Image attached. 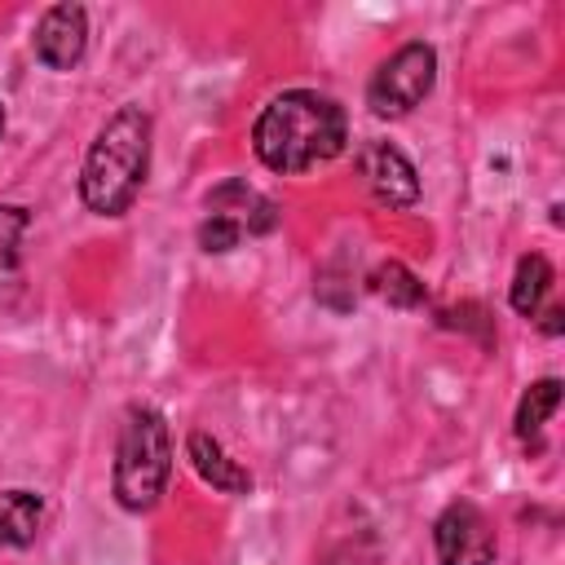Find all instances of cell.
I'll use <instances>...</instances> for the list:
<instances>
[{
	"label": "cell",
	"mask_w": 565,
	"mask_h": 565,
	"mask_svg": "<svg viewBox=\"0 0 565 565\" xmlns=\"http://www.w3.org/2000/svg\"><path fill=\"white\" fill-rule=\"evenodd\" d=\"M150 168V115L141 106H119L93 137L79 172V199L97 216H119L132 207Z\"/></svg>",
	"instance_id": "2"
},
{
	"label": "cell",
	"mask_w": 565,
	"mask_h": 565,
	"mask_svg": "<svg viewBox=\"0 0 565 565\" xmlns=\"http://www.w3.org/2000/svg\"><path fill=\"white\" fill-rule=\"evenodd\" d=\"M433 79H437V53L428 44H402L375 75H371V88H366V102L375 115H406L415 110L428 93H433Z\"/></svg>",
	"instance_id": "4"
},
{
	"label": "cell",
	"mask_w": 565,
	"mask_h": 565,
	"mask_svg": "<svg viewBox=\"0 0 565 565\" xmlns=\"http://www.w3.org/2000/svg\"><path fill=\"white\" fill-rule=\"evenodd\" d=\"M26 230L22 207H0V291L18 282V238Z\"/></svg>",
	"instance_id": "14"
},
{
	"label": "cell",
	"mask_w": 565,
	"mask_h": 565,
	"mask_svg": "<svg viewBox=\"0 0 565 565\" xmlns=\"http://www.w3.org/2000/svg\"><path fill=\"white\" fill-rule=\"evenodd\" d=\"M172 472V446H168V424L150 406H132L119 428L115 446V499L128 512H146L159 503L163 486Z\"/></svg>",
	"instance_id": "3"
},
{
	"label": "cell",
	"mask_w": 565,
	"mask_h": 565,
	"mask_svg": "<svg viewBox=\"0 0 565 565\" xmlns=\"http://www.w3.org/2000/svg\"><path fill=\"white\" fill-rule=\"evenodd\" d=\"M556 402H561V384H556V380L530 384V393H525L521 406H516V437H521V441L539 437V428L547 424V415L556 411Z\"/></svg>",
	"instance_id": "12"
},
{
	"label": "cell",
	"mask_w": 565,
	"mask_h": 565,
	"mask_svg": "<svg viewBox=\"0 0 565 565\" xmlns=\"http://www.w3.org/2000/svg\"><path fill=\"white\" fill-rule=\"evenodd\" d=\"M349 141L344 110L313 93V88H291L274 97L252 128V146L265 168L274 172H309L327 159H335Z\"/></svg>",
	"instance_id": "1"
},
{
	"label": "cell",
	"mask_w": 565,
	"mask_h": 565,
	"mask_svg": "<svg viewBox=\"0 0 565 565\" xmlns=\"http://www.w3.org/2000/svg\"><path fill=\"white\" fill-rule=\"evenodd\" d=\"M371 287H375L388 305H397V309H415V305H424V282H419L406 265H397V260L380 265V269L371 274Z\"/></svg>",
	"instance_id": "13"
},
{
	"label": "cell",
	"mask_w": 565,
	"mask_h": 565,
	"mask_svg": "<svg viewBox=\"0 0 565 565\" xmlns=\"http://www.w3.org/2000/svg\"><path fill=\"white\" fill-rule=\"evenodd\" d=\"M88 49V13L79 4H53L44 9L35 26V57L49 71H71Z\"/></svg>",
	"instance_id": "7"
},
{
	"label": "cell",
	"mask_w": 565,
	"mask_h": 565,
	"mask_svg": "<svg viewBox=\"0 0 565 565\" xmlns=\"http://www.w3.org/2000/svg\"><path fill=\"white\" fill-rule=\"evenodd\" d=\"M433 543L441 565H494V530L472 503H450L433 525Z\"/></svg>",
	"instance_id": "5"
},
{
	"label": "cell",
	"mask_w": 565,
	"mask_h": 565,
	"mask_svg": "<svg viewBox=\"0 0 565 565\" xmlns=\"http://www.w3.org/2000/svg\"><path fill=\"white\" fill-rule=\"evenodd\" d=\"M547 291H552V265L543 256H521L516 278H512V309L525 313V318H534Z\"/></svg>",
	"instance_id": "11"
},
{
	"label": "cell",
	"mask_w": 565,
	"mask_h": 565,
	"mask_svg": "<svg viewBox=\"0 0 565 565\" xmlns=\"http://www.w3.org/2000/svg\"><path fill=\"white\" fill-rule=\"evenodd\" d=\"M358 172L384 207H411L419 199V177H415L411 159L388 141H366L358 150Z\"/></svg>",
	"instance_id": "6"
},
{
	"label": "cell",
	"mask_w": 565,
	"mask_h": 565,
	"mask_svg": "<svg viewBox=\"0 0 565 565\" xmlns=\"http://www.w3.org/2000/svg\"><path fill=\"white\" fill-rule=\"evenodd\" d=\"M190 463H194V472H199L207 486H216V490H230V494L252 490V477H247V472L221 450V441L207 437V433H190Z\"/></svg>",
	"instance_id": "9"
},
{
	"label": "cell",
	"mask_w": 565,
	"mask_h": 565,
	"mask_svg": "<svg viewBox=\"0 0 565 565\" xmlns=\"http://www.w3.org/2000/svg\"><path fill=\"white\" fill-rule=\"evenodd\" d=\"M207 216H221V221H230L238 234H265V230H274V203L269 199H260L252 185H243V181H230V185H221L212 199H207Z\"/></svg>",
	"instance_id": "8"
},
{
	"label": "cell",
	"mask_w": 565,
	"mask_h": 565,
	"mask_svg": "<svg viewBox=\"0 0 565 565\" xmlns=\"http://www.w3.org/2000/svg\"><path fill=\"white\" fill-rule=\"evenodd\" d=\"M0 137H4V106H0Z\"/></svg>",
	"instance_id": "15"
},
{
	"label": "cell",
	"mask_w": 565,
	"mask_h": 565,
	"mask_svg": "<svg viewBox=\"0 0 565 565\" xmlns=\"http://www.w3.org/2000/svg\"><path fill=\"white\" fill-rule=\"evenodd\" d=\"M40 530V494L4 490L0 494V547H26Z\"/></svg>",
	"instance_id": "10"
}]
</instances>
